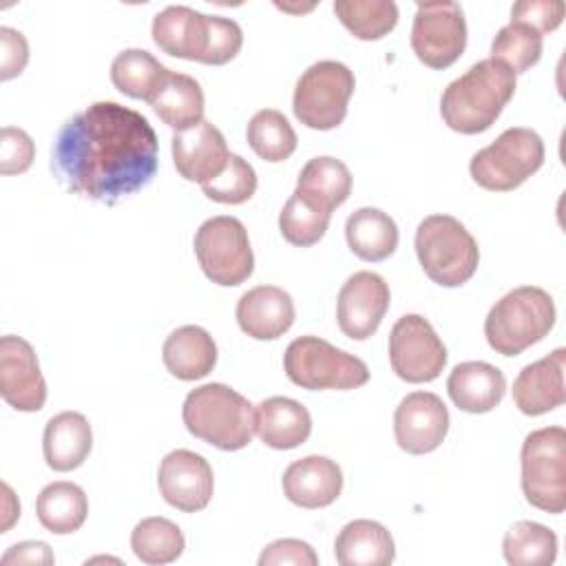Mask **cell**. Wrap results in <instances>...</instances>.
I'll return each mask as SVG.
<instances>
[{"label":"cell","mask_w":566,"mask_h":566,"mask_svg":"<svg viewBox=\"0 0 566 566\" xmlns=\"http://www.w3.org/2000/svg\"><path fill=\"white\" fill-rule=\"evenodd\" d=\"M157 153V135L142 113L93 102L60 128L51 168L71 192L115 203L153 181Z\"/></svg>","instance_id":"6da1fadb"},{"label":"cell","mask_w":566,"mask_h":566,"mask_svg":"<svg viewBox=\"0 0 566 566\" xmlns=\"http://www.w3.org/2000/svg\"><path fill=\"white\" fill-rule=\"evenodd\" d=\"M153 40L172 57L219 66L237 57L243 46V31L232 18L170 4L153 18Z\"/></svg>","instance_id":"7a4b0ae2"},{"label":"cell","mask_w":566,"mask_h":566,"mask_svg":"<svg viewBox=\"0 0 566 566\" xmlns=\"http://www.w3.org/2000/svg\"><path fill=\"white\" fill-rule=\"evenodd\" d=\"M515 86V73L506 64L493 57L480 60L447 84L440 97V115L455 133H484L511 102Z\"/></svg>","instance_id":"3957f363"},{"label":"cell","mask_w":566,"mask_h":566,"mask_svg":"<svg viewBox=\"0 0 566 566\" xmlns=\"http://www.w3.org/2000/svg\"><path fill=\"white\" fill-rule=\"evenodd\" d=\"M181 418L195 438L221 451L248 447L254 433V407L245 396L223 382H208L192 389L184 400Z\"/></svg>","instance_id":"277c9868"},{"label":"cell","mask_w":566,"mask_h":566,"mask_svg":"<svg viewBox=\"0 0 566 566\" xmlns=\"http://www.w3.org/2000/svg\"><path fill=\"white\" fill-rule=\"evenodd\" d=\"M555 325L553 296L537 285L506 292L484 318V336L493 352L517 356L539 343Z\"/></svg>","instance_id":"5b68a950"},{"label":"cell","mask_w":566,"mask_h":566,"mask_svg":"<svg viewBox=\"0 0 566 566\" xmlns=\"http://www.w3.org/2000/svg\"><path fill=\"white\" fill-rule=\"evenodd\" d=\"M413 248L424 274L442 287L464 285L480 263L478 241L451 214L424 217L418 223Z\"/></svg>","instance_id":"8992f818"},{"label":"cell","mask_w":566,"mask_h":566,"mask_svg":"<svg viewBox=\"0 0 566 566\" xmlns=\"http://www.w3.org/2000/svg\"><path fill=\"white\" fill-rule=\"evenodd\" d=\"M285 376L310 391L356 389L369 380L367 365L318 336L294 338L283 354Z\"/></svg>","instance_id":"52a82bcc"},{"label":"cell","mask_w":566,"mask_h":566,"mask_svg":"<svg viewBox=\"0 0 566 566\" xmlns=\"http://www.w3.org/2000/svg\"><path fill=\"white\" fill-rule=\"evenodd\" d=\"M522 491L531 506L559 515L566 509V429L544 427L524 438Z\"/></svg>","instance_id":"ba28073f"},{"label":"cell","mask_w":566,"mask_h":566,"mask_svg":"<svg viewBox=\"0 0 566 566\" xmlns=\"http://www.w3.org/2000/svg\"><path fill=\"white\" fill-rule=\"evenodd\" d=\"M542 164V137L531 128L513 126L471 157L469 172L480 188L491 192H509L535 175Z\"/></svg>","instance_id":"9c48e42d"},{"label":"cell","mask_w":566,"mask_h":566,"mask_svg":"<svg viewBox=\"0 0 566 566\" xmlns=\"http://www.w3.org/2000/svg\"><path fill=\"white\" fill-rule=\"evenodd\" d=\"M354 86V73L343 62H314L303 71L294 88L292 108L296 119L314 130L336 128L347 115Z\"/></svg>","instance_id":"30bf717a"},{"label":"cell","mask_w":566,"mask_h":566,"mask_svg":"<svg viewBox=\"0 0 566 566\" xmlns=\"http://www.w3.org/2000/svg\"><path fill=\"white\" fill-rule=\"evenodd\" d=\"M192 245L203 274L217 285H241L254 270L248 230L237 217L206 219L195 232Z\"/></svg>","instance_id":"8fae6325"},{"label":"cell","mask_w":566,"mask_h":566,"mask_svg":"<svg viewBox=\"0 0 566 566\" xmlns=\"http://www.w3.org/2000/svg\"><path fill=\"white\" fill-rule=\"evenodd\" d=\"M389 363L405 382H431L447 365V347L424 316L405 314L389 332Z\"/></svg>","instance_id":"7c38bea8"},{"label":"cell","mask_w":566,"mask_h":566,"mask_svg":"<svg viewBox=\"0 0 566 566\" xmlns=\"http://www.w3.org/2000/svg\"><path fill=\"white\" fill-rule=\"evenodd\" d=\"M467 46V22L458 2H418L411 49L429 69L451 66Z\"/></svg>","instance_id":"4fadbf2b"},{"label":"cell","mask_w":566,"mask_h":566,"mask_svg":"<svg viewBox=\"0 0 566 566\" xmlns=\"http://www.w3.org/2000/svg\"><path fill=\"white\" fill-rule=\"evenodd\" d=\"M391 294L385 279L376 272H354L336 298V321L347 338L365 340L382 323Z\"/></svg>","instance_id":"5bb4252c"},{"label":"cell","mask_w":566,"mask_h":566,"mask_svg":"<svg viewBox=\"0 0 566 566\" xmlns=\"http://www.w3.org/2000/svg\"><path fill=\"white\" fill-rule=\"evenodd\" d=\"M157 486L161 497L177 511H203L214 491L212 467L190 449H175L159 462Z\"/></svg>","instance_id":"9a60e30c"},{"label":"cell","mask_w":566,"mask_h":566,"mask_svg":"<svg viewBox=\"0 0 566 566\" xmlns=\"http://www.w3.org/2000/svg\"><path fill=\"white\" fill-rule=\"evenodd\" d=\"M0 396L15 411H40L46 402V380L33 347L7 334L0 338Z\"/></svg>","instance_id":"2e32d148"},{"label":"cell","mask_w":566,"mask_h":566,"mask_svg":"<svg viewBox=\"0 0 566 566\" xmlns=\"http://www.w3.org/2000/svg\"><path fill=\"white\" fill-rule=\"evenodd\" d=\"M449 431V409L431 391L407 394L394 413V436L402 451L411 455L431 453Z\"/></svg>","instance_id":"e0dca14e"},{"label":"cell","mask_w":566,"mask_h":566,"mask_svg":"<svg viewBox=\"0 0 566 566\" xmlns=\"http://www.w3.org/2000/svg\"><path fill=\"white\" fill-rule=\"evenodd\" d=\"M230 155L223 133L208 119L172 135V161L186 181L199 186L212 181L223 172Z\"/></svg>","instance_id":"ac0fdd59"},{"label":"cell","mask_w":566,"mask_h":566,"mask_svg":"<svg viewBox=\"0 0 566 566\" xmlns=\"http://www.w3.org/2000/svg\"><path fill=\"white\" fill-rule=\"evenodd\" d=\"M281 486L292 504L301 509H323L338 500L343 471L327 455H305L285 469Z\"/></svg>","instance_id":"d6986e66"},{"label":"cell","mask_w":566,"mask_h":566,"mask_svg":"<svg viewBox=\"0 0 566 566\" xmlns=\"http://www.w3.org/2000/svg\"><path fill=\"white\" fill-rule=\"evenodd\" d=\"M564 358L566 349L557 347L517 374L513 380V402L524 416H542L564 405Z\"/></svg>","instance_id":"ffe728a7"},{"label":"cell","mask_w":566,"mask_h":566,"mask_svg":"<svg viewBox=\"0 0 566 566\" xmlns=\"http://www.w3.org/2000/svg\"><path fill=\"white\" fill-rule=\"evenodd\" d=\"M296 310L292 296L276 285H256L241 294L237 303V323L254 340H274L294 323Z\"/></svg>","instance_id":"44dd1931"},{"label":"cell","mask_w":566,"mask_h":566,"mask_svg":"<svg viewBox=\"0 0 566 566\" xmlns=\"http://www.w3.org/2000/svg\"><path fill=\"white\" fill-rule=\"evenodd\" d=\"M254 433L265 447L287 451L310 438L312 416L298 400L272 396L254 409Z\"/></svg>","instance_id":"7402d4cb"},{"label":"cell","mask_w":566,"mask_h":566,"mask_svg":"<svg viewBox=\"0 0 566 566\" xmlns=\"http://www.w3.org/2000/svg\"><path fill=\"white\" fill-rule=\"evenodd\" d=\"M447 391L458 409L467 413H486L502 402L506 378L491 363L467 360L451 369Z\"/></svg>","instance_id":"603a6c76"},{"label":"cell","mask_w":566,"mask_h":566,"mask_svg":"<svg viewBox=\"0 0 566 566\" xmlns=\"http://www.w3.org/2000/svg\"><path fill=\"white\" fill-rule=\"evenodd\" d=\"M93 449V431L80 411L53 416L42 436V453L53 471H73L84 464Z\"/></svg>","instance_id":"cb8c5ba5"},{"label":"cell","mask_w":566,"mask_h":566,"mask_svg":"<svg viewBox=\"0 0 566 566\" xmlns=\"http://www.w3.org/2000/svg\"><path fill=\"white\" fill-rule=\"evenodd\" d=\"M166 369L179 380H199L217 365V345L199 325H181L168 334L161 347Z\"/></svg>","instance_id":"d4e9b609"},{"label":"cell","mask_w":566,"mask_h":566,"mask_svg":"<svg viewBox=\"0 0 566 566\" xmlns=\"http://www.w3.org/2000/svg\"><path fill=\"white\" fill-rule=\"evenodd\" d=\"M334 555L340 566H387L396 557V546L380 522L354 520L336 535Z\"/></svg>","instance_id":"484cf974"},{"label":"cell","mask_w":566,"mask_h":566,"mask_svg":"<svg viewBox=\"0 0 566 566\" xmlns=\"http://www.w3.org/2000/svg\"><path fill=\"white\" fill-rule=\"evenodd\" d=\"M345 239L358 259L378 263L396 252L398 226L380 208H358L347 217Z\"/></svg>","instance_id":"4316f807"},{"label":"cell","mask_w":566,"mask_h":566,"mask_svg":"<svg viewBox=\"0 0 566 566\" xmlns=\"http://www.w3.org/2000/svg\"><path fill=\"white\" fill-rule=\"evenodd\" d=\"M153 111L159 115V119L179 130L192 128L203 119V91L199 82L186 73H168L161 88L150 102Z\"/></svg>","instance_id":"83f0119b"},{"label":"cell","mask_w":566,"mask_h":566,"mask_svg":"<svg viewBox=\"0 0 566 566\" xmlns=\"http://www.w3.org/2000/svg\"><path fill=\"white\" fill-rule=\"evenodd\" d=\"M35 513L46 531L55 535H69L80 531L86 522L88 500L77 484L60 480L46 484L38 493Z\"/></svg>","instance_id":"f1b7e54d"},{"label":"cell","mask_w":566,"mask_h":566,"mask_svg":"<svg viewBox=\"0 0 566 566\" xmlns=\"http://www.w3.org/2000/svg\"><path fill=\"white\" fill-rule=\"evenodd\" d=\"M168 73L170 71L144 49H124L111 64V80L115 88L133 99H144L148 104L161 88Z\"/></svg>","instance_id":"f546056e"},{"label":"cell","mask_w":566,"mask_h":566,"mask_svg":"<svg viewBox=\"0 0 566 566\" xmlns=\"http://www.w3.org/2000/svg\"><path fill=\"white\" fill-rule=\"evenodd\" d=\"M332 208L316 197L294 190L279 214V230L283 239L296 248L314 245L327 232Z\"/></svg>","instance_id":"4dcf8cb0"},{"label":"cell","mask_w":566,"mask_h":566,"mask_svg":"<svg viewBox=\"0 0 566 566\" xmlns=\"http://www.w3.org/2000/svg\"><path fill=\"white\" fill-rule=\"evenodd\" d=\"M502 553L511 566H548L557 557V535L539 522L520 520L506 531Z\"/></svg>","instance_id":"1f68e13d"},{"label":"cell","mask_w":566,"mask_h":566,"mask_svg":"<svg viewBox=\"0 0 566 566\" xmlns=\"http://www.w3.org/2000/svg\"><path fill=\"white\" fill-rule=\"evenodd\" d=\"M130 548L139 562L161 566L184 553L186 539L175 522L166 517H144L130 533Z\"/></svg>","instance_id":"d6a6232c"},{"label":"cell","mask_w":566,"mask_h":566,"mask_svg":"<svg viewBox=\"0 0 566 566\" xmlns=\"http://www.w3.org/2000/svg\"><path fill=\"white\" fill-rule=\"evenodd\" d=\"M250 148L270 164L285 161L296 150V133L287 117L276 108L256 111L245 128Z\"/></svg>","instance_id":"836d02e7"},{"label":"cell","mask_w":566,"mask_h":566,"mask_svg":"<svg viewBox=\"0 0 566 566\" xmlns=\"http://www.w3.org/2000/svg\"><path fill=\"white\" fill-rule=\"evenodd\" d=\"M296 190L316 197L334 210L345 203L352 192V172L336 157H312L298 172Z\"/></svg>","instance_id":"e575fe53"},{"label":"cell","mask_w":566,"mask_h":566,"mask_svg":"<svg viewBox=\"0 0 566 566\" xmlns=\"http://www.w3.org/2000/svg\"><path fill=\"white\" fill-rule=\"evenodd\" d=\"M334 13L358 40H380L398 24V7L391 0H336Z\"/></svg>","instance_id":"d590c367"},{"label":"cell","mask_w":566,"mask_h":566,"mask_svg":"<svg viewBox=\"0 0 566 566\" xmlns=\"http://www.w3.org/2000/svg\"><path fill=\"white\" fill-rule=\"evenodd\" d=\"M542 49H544V40L539 31H535L524 22L511 20L495 33L491 42V57L500 60L517 75L539 62Z\"/></svg>","instance_id":"8d00e7d4"},{"label":"cell","mask_w":566,"mask_h":566,"mask_svg":"<svg viewBox=\"0 0 566 566\" xmlns=\"http://www.w3.org/2000/svg\"><path fill=\"white\" fill-rule=\"evenodd\" d=\"M203 195L217 203L239 206L245 203L256 192V172L252 164H248L239 155H230L228 166L219 177L201 186Z\"/></svg>","instance_id":"74e56055"},{"label":"cell","mask_w":566,"mask_h":566,"mask_svg":"<svg viewBox=\"0 0 566 566\" xmlns=\"http://www.w3.org/2000/svg\"><path fill=\"white\" fill-rule=\"evenodd\" d=\"M566 15V4L562 0H520L511 7V20L524 22L535 31H555Z\"/></svg>","instance_id":"f35d334b"},{"label":"cell","mask_w":566,"mask_h":566,"mask_svg":"<svg viewBox=\"0 0 566 566\" xmlns=\"http://www.w3.org/2000/svg\"><path fill=\"white\" fill-rule=\"evenodd\" d=\"M35 157L33 139L15 126H4L0 133V172L20 175L29 170Z\"/></svg>","instance_id":"ab89813d"},{"label":"cell","mask_w":566,"mask_h":566,"mask_svg":"<svg viewBox=\"0 0 566 566\" xmlns=\"http://www.w3.org/2000/svg\"><path fill=\"white\" fill-rule=\"evenodd\" d=\"M316 566L318 564V555L314 553V548L307 542L301 539H274L270 542L261 555H259V566Z\"/></svg>","instance_id":"60d3db41"},{"label":"cell","mask_w":566,"mask_h":566,"mask_svg":"<svg viewBox=\"0 0 566 566\" xmlns=\"http://www.w3.org/2000/svg\"><path fill=\"white\" fill-rule=\"evenodd\" d=\"M27 62H29L27 38L11 27H0V80L7 82L20 75Z\"/></svg>","instance_id":"b9f144b4"},{"label":"cell","mask_w":566,"mask_h":566,"mask_svg":"<svg viewBox=\"0 0 566 566\" xmlns=\"http://www.w3.org/2000/svg\"><path fill=\"white\" fill-rule=\"evenodd\" d=\"M55 557L49 548V544L44 542H20L13 544L4 555H2V564H53Z\"/></svg>","instance_id":"7bdbcfd3"},{"label":"cell","mask_w":566,"mask_h":566,"mask_svg":"<svg viewBox=\"0 0 566 566\" xmlns=\"http://www.w3.org/2000/svg\"><path fill=\"white\" fill-rule=\"evenodd\" d=\"M2 491H4V520H2V533H7V531H9V526L20 517V504L15 502L13 506H9V504H11V497H13V493H11L9 484H2Z\"/></svg>","instance_id":"ee69618b"},{"label":"cell","mask_w":566,"mask_h":566,"mask_svg":"<svg viewBox=\"0 0 566 566\" xmlns=\"http://www.w3.org/2000/svg\"><path fill=\"white\" fill-rule=\"evenodd\" d=\"M276 7H279V9H283V11H294V13H298V11L303 13V11L314 9V4H305V7H290V4H279V2H276Z\"/></svg>","instance_id":"f6af8a7d"}]
</instances>
